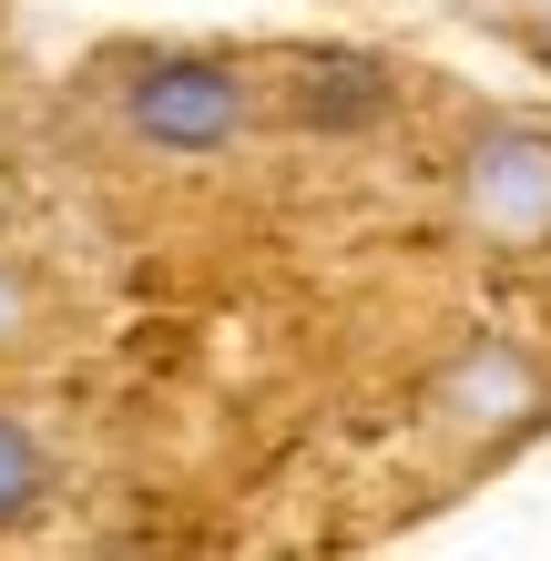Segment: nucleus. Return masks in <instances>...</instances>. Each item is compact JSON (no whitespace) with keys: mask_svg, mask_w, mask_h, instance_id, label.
<instances>
[{"mask_svg":"<svg viewBox=\"0 0 551 561\" xmlns=\"http://www.w3.org/2000/svg\"><path fill=\"white\" fill-rule=\"evenodd\" d=\"M388 61L368 51H328V61H307V82H297V123H317V134H368V123L388 113Z\"/></svg>","mask_w":551,"mask_h":561,"instance_id":"obj_3","label":"nucleus"},{"mask_svg":"<svg viewBox=\"0 0 551 561\" xmlns=\"http://www.w3.org/2000/svg\"><path fill=\"white\" fill-rule=\"evenodd\" d=\"M42 501H51V459H42V439H31L11 409H0V531H21Z\"/></svg>","mask_w":551,"mask_h":561,"instance_id":"obj_4","label":"nucleus"},{"mask_svg":"<svg viewBox=\"0 0 551 561\" xmlns=\"http://www.w3.org/2000/svg\"><path fill=\"white\" fill-rule=\"evenodd\" d=\"M123 113H134V134L174 144V153H215V144H236V123H245V82L225 72V61H144Z\"/></svg>","mask_w":551,"mask_h":561,"instance_id":"obj_1","label":"nucleus"},{"mask_svg":"<svg viewBox=\"0 0 551 561\" xmlns=\"http://www.w3.org/2000/svg\"><path fill=\"white\" fill-rule=\"evenodd\" d=\"M470 205L510 245L551 236V134H491L470 153Z\"/></svg>","mask_w":551,"mask_h":561,"instance_id":"obj_2","label":"nucleus"}]
</instances>
